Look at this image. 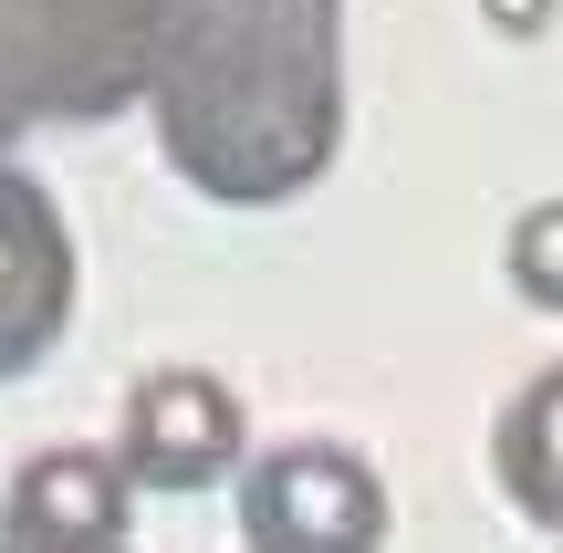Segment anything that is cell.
Masks as SVG:
<instances>
[{
	"label": "cell",
	"instance_id": "7",
	"mask_svg": "<svg viewBox=\"0 0 563 553\" xmlns=\"http://www.w3.org/2000/svg\"><path fill=\"white\" fill-rule=\"evenodd\" d=\"M490 21H501V32H543L553 0H490Z\"/></svg>",
	"mask_w": 563,
	"mask_h": 553
},
{
	"label": "cell",
	"instance_id": "2",
	"mask_svg": "<svg viewBox=\"0 0 563 553\" xmlns=\"http://www.w3.org/2000/svg\"><path fill=\"white\" fill-rule=\"evenodd\" d=\"M125 491H209L220 471H241V397L209 366H157L125 397V439H115Z\"/></svg>",
	"mask_w": 563,
	"mask_h": 553
},
{
	"label": "cell",
	"instance_id": "6",
	"mask_svg": "<svg viewBox=\"0 0 563 553\" xmlns=\"http://www.w3.org/2000/svg\"><path fill=\"white\" fill-rule=\"evenodd\" d=\"M501 262H511V292H522V303L563 313V199H532L522 220H511Z\"/></svg>",
	"mask_w": 563,
	"mask_h": 553
},
{
	"label": "cell",
	"instance_id": "3",
	"mask_svg": "<svg viewBox=\"0 0 563 553\" xmlns=\"http://www.w3.org/2000/svg\"><path fill=\"white\" fill-rule=\"evenodd\" d=\"M74 313V241L32 178H0V376H21Z\"/></svg>",
	"mask_w": 563,
	"mask_h": 553
},
{
	"label": "cell",
	"instance_id": "5",
	"mask_svg": "<svg viewBox=\"0 0 563 553\" xmlns=\"http://www.w3.org/2000/svg\"><path fill=\"white\" fill-rule=\"evenodd\" d=\"M490 471L543 533H563V366H543L490 429Z\"/></svg>",
	"mask_w": 563,
	"mask_h": 553
},
{
	"label": "cell",
	"instance_id": "1",
	"mask_svg": "<svg viewBox=\"0 0 563 553\" xmlns=\"http://www.w3.org/2000/svg\"><path fill=\"white\" fill-rule=\"evenodd\" d=\"M386 543V480L334 439H292V450L241 471V553H376Z\"/></svg>",
	"mask_w": 563,
	"mask_h": 553
},
{
	"label": "cell",
	"instance_id": "4",
	"mask_svg": "<svg viewBox=\"0 0 563 553\" xmlns=\"http://www.w3.org/2000/svg\"><path fill=\"white\" fill-rule=\"evenodd\" d=\"M0 522L21 553H125V471L104 450H42L21 460Z\"/></svg>",
	"mask_w": 563,
	"mask_h": 553
}]
</instances>
